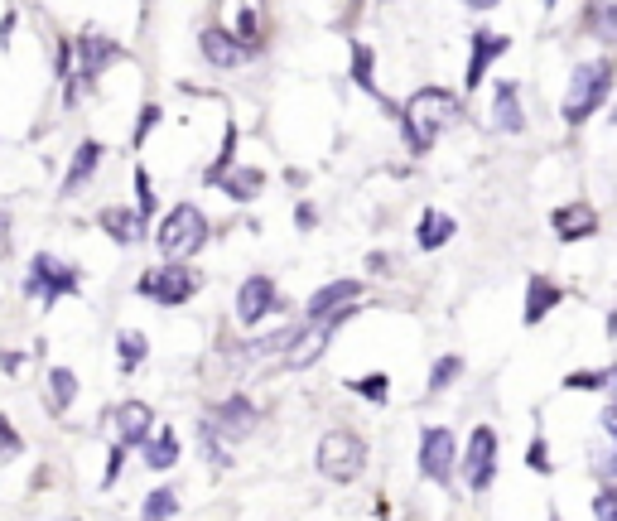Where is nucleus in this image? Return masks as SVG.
Here are the masks:
<instances>
[{
	"label": "nucleus",
	"instance_id": "nucleus-1",
	"mask_svg": "<svg viewBox=\"0 0 617 521\" xmlns=\"http://www.w3.org/2000/svg\"><path fill=\"white\" fill-rule=\"evenodd\" d=\"M396 116H401L410 150L425 155V150H434L439 131H449V126L458 121V97L454 92H444V87H420L405 107H396Z\"/></svg>",
	"mask_w": 617,
	"mask_h": 521
},
{
	"label": "nucleus",
	"instance_id": "nucleus-2",
	"mask_svg": "<svg viewBox=\"0 0 617 521\" xmlns=\"http://www.w3.org/2000/svg\"><path fill=\"white\" fill-rule=\"evenodd\" d=\"M608 87H613V63H608V58H598V63H579L574 78H569V92H564L560 116L569 121V126L589 121L593 111L608 102Z\"/></svg>",
	"mask_w": 617,
	"mask_h": 521
},
{
	"label": "nucleus",
	"instance_id": "nucleus-3",
	"mask_svg": "<svg viewBox=\"0 0 617 521\" xmlns=\"http://www.w3.org/2000/svg\"><path fill=\"white\" fill-rule=\"evenodd\" d=\"M362 468H367V444H362V435H352V430H328V435L319 439V473L323 478L352 483V478H362Z\"/></svg>",
	"mask_w": 617,
	"mask_h": 521
},
{
	"label": "nucleus",
	"instance_id": "nucleus-4",
	"mask_svg": "<svg viewBox=\"0 0 617 521\" xmlns=\"http://www.w3.org/2000/svg\"><path fill=\"white\" fill-rule=\"evenodd\" d=\"M208 242V218H203V208H193V203H179L160 227V251L169 261H184L193 251H203Z\"/></svg>",
	"mask_w": 617,
	"mask_h": 521
},
{
	"label": "nucleus",
	"instance_id": "nucleus-5",
	"mask_svg": "<svg viewBox=\"0 0 617 521\" xmlns=\"http://www.w3.org/2000/svg\"><path fill=\"white\" fill-rule=\"evenodd\" d=\"M82 285V275L73 271V266H63L58 256H34V266H29V275H25V295L29 300H39V309H49V304L58 300V295H73Z\"/></svg>",
	"mask_w": 617,
	"mask_h": 521
},
{
	"label": "nucleus",
	"instance_id": "nucleus-6",
	"mask_svg": "<svg viewBox=\"0 0 617 521\" xmlns=\"http://www.w3.org/2000/svg\"><path fill=\"white\" fill-rule=\"evenodd\" d=\"M193 290H198V275L188 271V266H160V271L140 275V295H145V300H155V304H164V309L188 304V300H193Z\"/></svg>",
	"mask_w": 617,
	"mask_h": 521
},
{
	"label": "nucleus",
	"instance_id": "nucleus-7",
	"mask_svg": "<svg viewBox=\"0 0 617 521\" xmlns=\"http://www.w3.org/2000/svg\"><path fill=\"white\" fill-rule=\"evenodd\" d=\"M492 473H497V435H492V425H478L468 435V454H463V483L473 493H487Z\"/></svg>",
	"mask_w": 617,
	"mask_h": 521
},
{
	"label": "nucleus",
	"instance_id": "nucleus-8",
	"mask_svg": "<svg viewBox=\"0 0 617 521\" xmlns=\"http://www.w3.org/2000/svg\"><path fill=\"white\" fill-rule=\"evenodd\" d=\"M454 464H458V444L449 430H425L420 435V473L430 483H454Z\"/></svg>",
	"mask_w": 617,
	"mask_h": 521
},
{
	"label": "nucleus",
	"instance_id": "nucleus-9",
	"mask_svg": "<svg viewBox=\"0 0 617 521\" xmlns=\"http://www.w3.org/2000/svg\"><path fill=\"white\" fill-rule=\"evenodd\" d=\"M507 49H511L507 34H492V29H473V34H468V78H463V87L473 92V87L487 78V68H492L497 58L507 54Z\"/></svg>",
	"mask_w": 617,
	"mask_h": 521
},
{
	"label": "nucleus",
	"instance_id": "nucleus-10",
	"mask_svg": "<svg viewBox=\"0 0 617 521\" xmlns=\"http://www.w3.org/2000/svg\"><path fill=\"white\" fill-rule=\"evenodd\" d=\"M275 309H280V290L270 285V275L242 280V290H237V319H242V324H261Z\"/></svg>",
	"mask_w": 617,
	"mask_h": 521
},
{
	"label": "nucleus",
	"instance_id": "nucleus-11",
	"mask_svg": "<svg viewBox=\"0 0 617 521\" xmlns=\"http://www.w3.org/2000/svg\"><path fill=\"white\" fill-rule=\"evenodd\" d=\"M107 420H111V430H116V444H140V439L155 430V411L145 401H121Z\"/></svg>",
	"mask_w": 617,
	"mask_h": 521
},
{
	"label": "nucleus",
	"instance_id": "nucleus-12",
	"mask_svg": "<svg viewBox=\"0 0 617 521\" xmlns=\"http://www.w3.org/2000/svg\"><path fill=\"white\" fill-rule=\"evenodd\" d=\"M208 425H213L222 439H242V435H251V430H256V406H251L246 396H227V401L213 411V420H208Z\"/></svg>",
	"mask_w": 617,
	"mask_h": 521
},
{
	"label": "nucleus",
	"instance_id": "nucleus-13",
	"mask_svg": "<svg viewBox=\"0 0 617 521\" xmlns=\"http://www.w3.org/2000/svg\"><path fill=\"white\" fill-rule=\"evenodd\" d=\"M78 58H82V83H97L102 68L111 58H126V49L116 39H102V34H78Z\"/></svg>",
	"mask_w": 617,
	"mask_h": 521
},
{
	"label": "nucleus",
	"instance_id": "nucleus-14",
	"mask_svg": "<svg viewBox=\"0 0 617 521\" xmlns=\"http://www.w3.org/2000/svg\"><path fill=\"white\" fill-rule=\"evenodd\" d=\"M198 44H203V58H208L213 68H237V63L246 58V49L222 25H208L203 34H198Z\"/></svg>",
	"mask_w": 617,
	"mask_h": 521
},
{
	"label": "nucleus",
	"instance_id": "nucleus-15",
	"mask_svg": "<svg viewBox=\"0 0 617 521\" xmlns=\"http://www.w3.org/2000/svg\"><path fill=\"white\" fill-rule=\"evenodd\" d=\"M550 222H555V237H560V242H584V237H593V232H598V213H593L589 203L560 208Z\"/></svg>",
	"mask_w": 617,
	"mask_h": 521
},
{
	"label": "nucleus",
	"instance_id": "nucleus-16",
	"mask_svg": "<svg viewBox=\"0 0 617 521\" xmlns=\"http://www.w3.org/2000/svg\"><path fill=\"white\" fill-rule=\"evenodd\" d=\"M492 126L502 131V136H516L521 126H526V116H521V97H516V83H502L492 92Z\"/></svg>",
	"mask_w": 617,
	"mask_h": 521
},
{
	"label": "nucleus",
	"instance_id": "nucleus-17",
	"mask_svg": "<svg viewBox=\"0 0 617 521\" xmlns=\"http://www.w3.org/2000/svg\"><path fill=\"white\" fill-rule=\"evenodd\" d=\"M232 39L242 44L246 54H256L266 44V34H261V0H237V34Z\"/></svg>",
	"mask_w": 617,
	"mask_h": 521
},
{
	"label": "nucleus",
	"instance_id": "nucleus-18",
	"mask_svg": "<svg viewBox=\"0 0 617 521\" xmlns=\"http://www.w3.org/2000/svg\"><path fill=\"white\" fill-rule=\"evenodd\" d=\"M97 165H102V145L97 140H82L78 155H73V165H68V179H63V193H78L92 174H97Z\"/></svg>",
	"mask_w": 617,
	"mask_h": 521
},
{
	"label": "nucleus",
	"instance_id": "nucleus-19",
	"mask_svg": "<svg viewBox=\"0 0 617 521\" xmlns=\"http://www.w3.org/2000/svg\"><path fill=\"white\" fill-rule=\"evenodd\" d=\"M357 295H362V285H357V280H333V285H323L319 295H309V319H314V314H333V309L352 304Z\"/></svg>",
	"mask_w": 617,
	"mask_h": 521
},
{
	"label": "nucleus",
	"instance_id": "nucleus-20",
	"mask_svg": "<svg viewBox=\"0 0 617 521\" xmlns=\"http://www.w3.org/2000/svg\"><path fill=\"white\" fill-rule=\"evenodd\" d=\"M102 227H107L111 242H121V247H131V242L145 237V218H140V213H126V208H107V213H102Z\"/></svg>",
	"mask_w": 617,
	"mask_h": 521
},
{
	"label": "nucleus",
	"instance_id": "nucleus-21",
	"mask_svg": "<svg viewBox=\"0 0 617 521\" xmlns=\"http://www.w3.org/2000/svg\"><path fill=\"white\" fill-rule=\"evenodd\" d=\"M213 184H222L227 198H237V203H251L256 193L266 189V174L261 169H232V174H217Z\"/></svg>",
	"mask_w": 617,
	"mask_h": 521
},
{
	"label": "nucleus",
	"instance_id": "nucleus-22",
	"mask_svg": "<svg viewBox=\"0 0 617 521\" xmlns=\"http://www.w3.org/2000/svg\"><path fill=\"white\" fill-rule=\"evenodd\" d=\"M555 304H560V285L545 280V275H536V280L526 285V324H540Z\"/></svg>",
	"mask_w": 617,
	"mask_h": 521
},
{
	"label": "nucleus",
	"instance_id": "nucleus-23",
	"mask_svg": "<svg viewBox=\"0 0 617 521\" xmlns=\"http://www.w3.org/2000/svg\"><path fill=\"white\" fill-rule=\"evenodd\" d=\"M454 232H458V222L449 218V213H434V208H425V218H420V232H415V237H420V247H425V251H434V247H444Z\"/></svg>",
	"mask_w": 617,
	"mask_h": 521
},
{
	"label": "nucleus",
	"instance_id": "nucleus-24",
	"mask_svg": "<svg viewBox=\"0 0 617 521\" xmlns=\"http://www.w3.org/2000/svg\"><path fill=\"white\" fill-rule=\"evenodd\" d=\"M140 444H145V464L150 468H174L179 464V435H174V430H160L155 439L145 435Z\"/></svg>",
	"mask_w": 617,
	"mask_h": 521
},
{
	"label": "nucleus",
	"instance_id": "nucleus-25",
	"mask_svg": "<svg viewBox=\"0 0 617 521\" xmlns=\"http://www.w3.org/2000/svg\"><path fill=\"white\" fill-rule=\"evenodd\" d=\"M73 396H78V377H73L68 367H54V372H49V401H54V411H68Z\"/></svg>",
	"mask_w": 617,
	"mask_h": 521
},
{
	"label": "nucleus",
	"instance_id": "nucleus-26",
	"mask_svg": "<svg viewBox=\"0 0 617 521\" xmlns=\"http://www.w3.org/2000/svg\"><path fill=\"white\" fill-rule=\"evenodd\" d=\"M116 348H121V367H126V372H135L150 343H145V333H135V329H131V333H121V338H116Z\"/></svg>",
	"mask_w": 617,
	"mask_h": 521
},
{
	"label": "nucleus",
	"instance_id": "nucleus-27",
	"mask_svg": "<svg viewBox=\"0 0 617 521\" xmlns=\"http://www.w3.org/2000/svg\"><path fill=\"white\" fill-rule=\"evenodd\" d=\"M352 391H357V396H367V401H376V406H381V401H386V396H391V377H386V372H372V377H357V382H348Z\"/></svg>",
	"mask_w": 617,
	"mask_h": 521
},
{
	"label": "nucleus",
	"instance_id": "nucleus-28",
	"mask_svg": "<svg viewBox=\"0 0 617 521\" xmlns=\"http://www.w3.org/2000/svg\"><path fill=\"white\" fill-rule=\"evenodd\" d=\"M608 382H613V367H598V372H569V377H564L569 391H603Z\"/></svg>",
	"mask_w": 617,
	"mask_h": 521
},
{
	"label": "nucleus",
	"instance_id": "nucleus-29",
	"mask_svg": "<svg viewBox=\"0 0 617 521\" xmlns=\"http://www.w3.org/2000/svg\"><path fill=\"white\" fill-rule=\"evenodd\" d=\"M352 83L367 87V92H376V83H372V49H367V44H352Z\"/></svg>",
	"mask_w": 617,
	"mask_h": 521
},
{
	"label": "nucleus",
	"instance_id": "nucleus-30",
	"mask_svg": "<svg viewBox=\"0 0 617 521\" xmlns=\"http://www.w3.org/2000/svg\"><path fill=\"white\" fill-rule=\"evenodd\" d=\"M20 454H25V439L10 425V415H0V464H5V459H20Z\"/></svg>",
	"mask_w": 617,
	"mask_h": 521
},
{
	"label": "nucleus",
	"instance_id": "nucleus-31",
	"mask_svg": "<svg viewBox=\"0 0 617 521\" xmlns=\"http://www.w3.org/2000/svg\"><path fill=\"white\" fill-rule=\"evenodd\" d=\"M458 372H463V357H439V362H434V377H430V391H444V386H454Z\"/></svg>",
	"mask_w": 617,
	"mask_h": 521
},
{
	"label": "nucleus",
	"instance_id": "nucleus-32",
	"mask_svg": "<svg viewBox=\"0 0 617 521\" xmlns=\"http://www.w3.org/2000/svg\"><path fill=\"white\" fill-rule=\"evenodd\" d=\"M593 34H598V39H613V34H617L613 0H593Z\"/></svg>",
	"mask_w": 617,
	"mask_h": 521
},
{
	"label": "nucleus",
	"instance_id": "nucleus-33",
	"mask_svg": "<svg viewBox=\"0 0 617 521\" xmlns=\"http://www.w3.org/2000/svg\"><path fill=\"white\" fill-rule=\"evenodd\" d=\"M140 512H145V517H174V512H179V502H174V493H169V488H160V493L145 497V507H140Z\"/></svg>",
	"mask_w": 617,
	"mask_h": 521
},
{
	"label": "nucleus",
	"instance_id": "nucleus-34",
	"mask_svg": "<svg viewBox=\"0 0 617 521\" xmlns=\"http://www.w3.org/2000/svg\"><path fill=\"white\" fill-rule=\"evenodd\" d=\"M135 198H140V218L150 222V213H155V189H150V174H145V169H135Z\"/></svg>",
	"mask_w": 617,
	"mask_h": 521
},
{
	"label": "nucleus",
	"instance_id": "nucleus-35",
	"mask_svg": "<svg viewBox=\"0 0 617 521\" xmlns=\"http://www.w3.org/2000/svg\"><path fill=\"white\" fill-rule=\"evenodd\" d=\"M526 468H536V473H550V444H545V439H536V444H531V454H526Z\"/></svg>",
	"mask_w": 617,
	"mask_h": 521
},
{
	"label": "nucleus",
	"instance_id": "nucleus-36",
	"mask_svg": "<svg viewBox=\"0 0 617 521\" xmlns=\"http://www.w3.org/2000/svg\"><path fill=\"white\" fill-rule=\"evenodd\" d=\"M613 488H603V493H598V502H593V512H598V517H603V521H608V517H613Z\"/></svg>",
	"mask_w": 617,
	"mask_h": 521
},
{
	"label": "nucleus",
	"instance_id": "nucleus-37",
	"mask_svg": "<svg viewBox=\"0 0 617 521\" xmlns=\"http://www.w3.org/2000/svg\"><path fill=\"white\" fill-rule=\"evenodd\" d=\"M295 222H299V227H304V232H309V227H314V222H319V213H314V208H309V203H299V208H295Z\"/></svg>",
	"mask_w": 617,
	"mask_h": 521
},
{
	"label": "nucleus",
	"instance_id": "nucleus-38",
	"mask_svg": "<svg viewBox=\"0 0 617 521\" xmlns=\"http://www.w3.org/2000/svg\"><path fill=\"white\" fill-rule=\"evenodd\" d=\"M160 121V107H145V116H140V131H135V140H145V131Z\"/></svg>",
	"mask_w": 617,
	"mask_h": 521
},
{
	"label": "nucleus",
	"instance_id": "nucleus-39",
	"mask_svg": "<svg viewBox=\"0 0 617 521\" xmlns=\"http://www.w3.org/2000/svg\"><path fill=\"white\" fill-rule=\"evenodd\" d=\"M0 256H10V218L0 213Z\"/></svg>",
	"mask_w": 617,
	"mask_h": 521
},
{
	"label": "nucleus",
	"instance_id": "nucleus-40",
	"mask_svg": "<svg viewBox=\"0 0 617 521\" xmlns=\"http://www.w3.org/2000/svg\"><path fill=\"white\" fill-rule=\"evenodd\" d=\"M463 5H468V10H492L497 0H463Z\"/></svg>",
	"mask_w": 617,
	"mask_h": 521
}]
</instances>
